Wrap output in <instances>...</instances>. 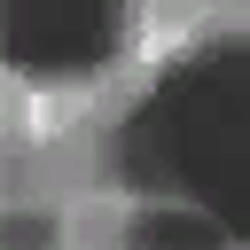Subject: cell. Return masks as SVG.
<instances>
[{"instance_id": "6da1fadb", "label": "cell", "mask_w": 250, "mask_h": 250, "mask_svg": "<svg viewBox=\"0 0 250 250\" xmlns=\"http://www.w3.org/2000/svg\"><path fill=\"white\" fill-rule=\"evenodd\" d=\"M133 219H141V203H133V195L78 188V195H62V203H55V242H109V234H125Z\"/></svg>"}]
</instances>
